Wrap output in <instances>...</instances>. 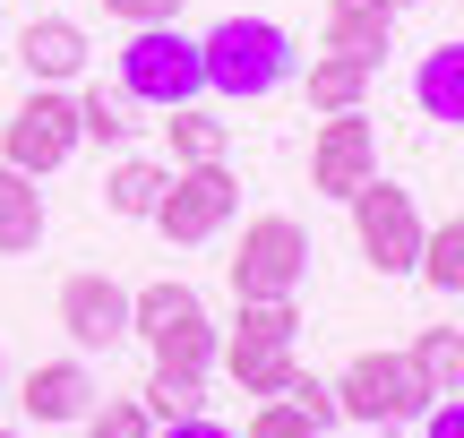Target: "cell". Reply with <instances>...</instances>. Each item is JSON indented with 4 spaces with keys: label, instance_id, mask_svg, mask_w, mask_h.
Listing matches in <instances>:
<instances>
[{
    "label": "cell",
    "instance_id": "cell-1",
    "mask_svg": "<svg viewBox=\"0 0 464 438\" xmlns=\"http://www.w3.org/2000/svg\"><path fill=\"white\" fill-rule=\"evenodd\" d=\"M198 52H207V95L224 103H266L301 78V52L276 17H216L198 34Z\"/></svg>",
    "mask_w": 464,
    "mask_h": 438
},
{
    "label": "cell",
    "instance_id": "cell-2",
    "mask_svg": "<svg viewBox=\"0 0 464 438\" xmlns=\"http://www.w3.org/2000/svg\"><path fill=\"white\" fill-rule=\"evenodd\" d=\"M130 336L147 344L164 370H189V378H207V361H224V336L207 327V301L189 284H147V292H130Z\"/></svg>",
    "mask_w": 464,
    "mask_h": 438
},
{
    "label": "cell",
    "instance_id": "cell-3",
    "mask_svg": "<svg viewBox=\"0 0 464 438\" xmlns=\"http://www.w3.org/2000/svg\"><path fill=\"white\" fill-rule=\"evenodd\" d=\"M121 95H130V103H155V112L198 103L207 95V52H198V34H181V26H130V43H121Z\"/></svg>",
    "mask_w": 464,
    "mask_h": 438
},
{
    "label": "cell",
    "instance_id": "cell-4",
    "mask_svg": "<svg viewBox=\"0 0 464 438\" xmlns=\"http://www.w3.org/2000/svg\"><path fill=\"white\" fill-rule=\"evenodd\" d=\"M430 405H439V395L421 387L413 353H362L344 378H335V413L362 422V430H413Z\"/></svg>",
    "mask_w": 464,
    "mask_h": 438
},
{
    "label": "cell",
    "instance_id": "cell-5",
    "mask_svg": "<svg viewBox=\"0 0 464 438\" xmlns=\"http://www.w3.org/2000/svg\"><path fill=\"white\" fill-rule=\"evenodd\" d=\"M310 275V233L293 215H249L232 250V301H293Z\"/></svg>",
    "mask_w": 464,
    "mask_h": 438
},
{
    "label": "cell",
    "instance_id": "cell-6",
    "mask_svg": "<svg viewBox=\"0 0 464 438\" xmlns=\"http://www.w3.org/2000/svg\"><path fill=\"white\" fill-rule=\"evenodd\" d=\"M78 147H86V138H78V95H61V86H34V95L0 120V164L26 172V181L61 172Z\"/></svg>",
    "mask_w": 464,
    "mask_h": 438
},
{
    "label": "cell",
    "instance_id": "cell-7",
    "mask_svg": "<svg viewBox=\"0 0 464 438\" xmlns=\"http://www.w3.org/2000/svg\"><path fill=\"white\" fill-rule=\"evenodd\" d=\"M353 241H362V258L379 275H413L421 267V206H413V189H396V181H370V189H353Z\"/></svg>",
    "mask_w": 464,
    "mask_h": 438
},
{
    "label": "cell",
    "instance_id": "cell-8",
    "mask_svg": "<svg viewBox=\"0 0 464 438\" xmlns=\"http://www.w3.org/2000/svg\"><path fill=\"white\" fill-rule=\"evenodd\" d=\"M232 215H241V181H232L224 164H181L164 181V206H155L147 224L164 241H181V250H198V241H216Z\"/></svg>",
    "mask_w": 464,
    "mask_h": 438
},
{
    "label": "cell",
    "instance_id": "cell-9",
    "mask_svg": "<svg viewBox=\"0 0 464 438\" xmlns=\"http://www.w3.org/2000/svg\"><path fill=\"white\" fill-rule=\"evenodd\" d=\"M370 181H379V129L362 112H327L310 138V189L318 198H353Z\"/></svg>",
    "mask_w": 464,
    "mask_h": 438
},
{
    "label": "cell",
    "instance_id": "cell-10",
    "mask_svg": "<svg viewBox=\"0 0 464 438\" xmlns=\"http://www.w3.org/2000/svg\"><path fill=\"white\" fill-rule=\"evenodd\" d=\"M61 327L78 353H112L121 336H130V284H112V275H69L61 284Z\"/></svg>",
    "mask_w": 464,
    "mask_h": 438
},
{
    "label": "cell",
    "instance_id": "cell-11",
    "mask_svg": "<svg viewBox=\"0 0 464 438\" xmlns=\"http://www.w3.org/2000/svg\"><path fill=\"white\" fill-rule=\"evenodd\" d=\"M17 405H26V422H34V430L86 422V413H95V378H86V361H34L26 387H17Z\"/></svg>",
    "mask_w": 464,
    "mask_h": 438
},
{
    "label": "cell",
    "instance_id": "cell-12",
    "mask_svg": "<svg viewBox=\"0 0 464 438\" xmlns=\"http://www.w3.org/2000/svg\"><path fill=\"white\" fill-rule=\"evenodd\" d=\"M17 69H26L34 86H69L86 69V26H78V17H26V34H17Z\"/></svg>",
    "mask_w": 464,
    "mask_h": 438
},
{
    "label": "cell",
    "instance_id": "cell-13",
    "mask_svg": "<svg viewBox=\"0 0 464 438\" xmlns=\"http://www.w3.org/2000/svg\"><path fill=\"white\" fill-rule=\"evenodd\" d=\"M327 52H353L379 69L396 52V9L387 0H327Z\"/></svg>",
    "mask_w": 464,
    "mask_h": 438
},
{
    "label": "cell",
    "instance_id": "cell-14",
    "mask_svg": "<svg viewBox=\"0 0 464 438\" xmlns=\"http://www.w3.org/2000/svg\"><path fill=\"white\" fill-rule=\"evenodd\" d=\"M301 344V301H241L224 336V361H249V353H293Z\"/></svg>",
    "mask_w": 464,
    "mask_h": 438
},
{
    "label": "cell",
    "instance_id": "cell-15",
    "mask_svg": "<svg viewBox=\"0 0 464 438\" xmlns=\"http://www.w3.org/2000/svg\"><path fill=\"white\" fill-rule=\"evenodd\" d=\"M34 250H44V189L0 164V258H34Z\"/></svg>",
    "mask_w": 464,
    "mask_h": 438
},
{
    "label": "cell",
    "instance_id": "cell-16",
    "mask_svg": "<svg viewBox=\"0 0 464 438\" xmlns=\"http://www.w3.org/2000/svg\"><path fill=\"white\" fill-rule=\"evenodd\" d=\"M413 103H421L430 120H448V129H464V43L421 52V69H413Z\"/></svg>",
    "mask_w": 464,
    "mask_h": 438
},
{
    "label": "cell",
    "instance_id": "cell-17",
    "mask_svg": "<svg viewBox=\"0 0 464 438\" xmlns=\"http://www.w3.org/2000/svg\"><path fill=\"white\" fill-rule=\"evenodd\" d=\"M164 181H172L164 164H147V155H121V164L103 172V206H112V215H130V224H147L155 206H164Z\"/></svg>",
    "mask_w": 464,
    "mask_h": 438
},
{
    "label": "cell",
    "instance_id": "cell-18",
    "mask_svg": "<svg viewBox=\"0 0 464 438\" xmlns=\"http://www.w3.org/2000/svg\"><path fill=\"white\" fill-rule=\"evenodd\" d=\"M370 78H379V69L353 61V52H318V61H310V103H318V112H362Z\"/></svg>",
    "mask_w": 464,
    "mask_h": 438
},
{
    "label": "cell",
    "instance_id": "cell-19",
    "mask_svg": "<svg viewBox=\"0 0 464 438\" xmlns=\"http://www.w3.org/2000/svg\"><path fill=\"white\" fill-rule=\"evenodd\" d=\"M172 164H224V138H232V120L224 112H207V103H172Z\"/></svg>",
    "mask_w": 464,
    "mask_h": 438
},
{
    "label": "cell",
    "instance_id": "cell-20",
    "mask_svg": "<svg viewBox=\"0 0 464 438\" xmlns=\"http://www.w3.org/2000/svg\"><path fill=\"white\" fill-rule=\"evenodd\" d=\"M421 284L430 292H464V215H448V224H430L421 233Z\"/></svg>",
    "mask_w": 464,
    "mask_h": 438
},
{
    "label": "cell",
    "instance_id": "cell-21",
    "mask_svg": "<svg viewBox=\"0 0 464 438\" xmlns=\"http://www.w3.org/2000/svg\"><path fill=\"white\" fill-rule=\"evenodd\" d=\"M413 370H421V387H430V395H456L464 387V336H456V327H421Z\"/></svg>",
    "mask_w": 464,
    "mask_h": 438
},
{
    "label": "cell",
    "instance_id": "cell-22",
    "mask_svg": "<svg viewBox=\"0 0 464 438\" xmlns=\"http://www.w3.org/2000/svg\"><path fill=\"white\" fill-rule=\"evenodd\" d=\"M138 405H147V422L164 430V422H189V413H207V387L189 370H164V361H155V378H147V395H138Z\"/></svg>",
    "mask_w": 464,
    "mask_h": 438
},
{
    "label": "cell",
    "instance_id": "cell-23",
    "mask_svg": "<svg viewBox=\"0 0 464 438\" xmlns=\"http://www.w3.org/2000/svg\"><path fill=\"white\" fill-rule=\"evenodd\" d=\"M138 120H130V95L121 86H86L78 95V138H95V147H121Z\"/></svg>",
    "mask_w": 464,
    "mask_h": 438
},
{
    "label": "cell",
    "instance_id": "cell-24",
    "mask_svg": "<svg viewBox=\"0 0 464 438\" xmlns=\"http://www.w3.org/2000/svg\"><path fill=\"white\" fill-rule=\"evenodd\" d=\"M224 370H232V387H241V395L276 405V395H293V378H301V353H249V361H224Z\"/></svg>",
    "mask_w": 464,
    "mask_h": 438
},
{
    "label": "cell",
    "instance_id": "cell-25",
    "mask_svg": "<svg viewBox=\"0 0 464 438\" xmlns=\"http://www.w3.org/2000/svg\"><path fill=\"white\" fill-rule=\"evenodd\" d=\"M241 438H327V430H318L310 413L293 405V395H276V405H258V413L241 422Z\"/></svg>",
    "mask_w": 464,
    "mask_h": 438
},
{
    "label": "cell",
    "instance_id": "cell-26",
    "mask_svg": "<svg viewBox=\"0 0 464 438\" xmlns=\"http://www.w3.org/2000/svg\"><path fill=\"white\" fill-rule=\"evenodd\" d=\"M86 438H155V422H147V405L121 395V405H95V413H86Z\"/></svg>",
    "mask_w": 464,
    "mask_h": 438
},
{
    "label": "cell",
    "instance_id": "cell-27",
    "mask_svg": "<svg viewBox=\"0 0 464 438\" xmlns=\"http://www.w3.org/2000/svg\"><path fill=\"white\" fill-rule=\"evenodd\" d=\"M293 405H301V413H310V422H318V430H335V422H344V413H335V387H327V378H310V370H301V378H293Z\"/></svg>",
    "mask_w": 464,
    "mask_h": 438
},
{
    "label": "cell",
    "instance_id": "cell-28",
    "mask_svg": "<svg viewBox=\"0 0 464 438\" xmlns=\"http://www.w3.org/2000/svg\"><path fill=\"white\" fill-rule=\"evenodd\" d=\"M103 17H121V26H172L181 0H103Z\"/></svg>",
    "mask_w": 464,
    "mask_h": 438
},
{
    "label": "cell",
    "instance_id": "cell-29",
    "mask_svg": "<svg viewBox=\"0 0 464 438\" xmlns=\"http://www.w3.org/2000/svg\"><path fill=\"white\" fill-rule=\"evenodd\" d=\"M421 430L430 438H464V395H439V405L421 413Z\"/></svg>",
    "mask_w": 464,
    "mask_h": 438
},
{
    "label": "cell",
    "instance_id": "cell-30",
    "mask_svg": "<svg viewBox=\"0 0 464 438\" xmlns=\"http://www.w3.org/2000/svg\"><path fill=\"white\" fill-rule=\"evenodd\" d=\"M155 438H241V430H224V422H207V413H189V422H164Z\"/></svg>",
    "mask_w": 464,
    "mask_h": 438
},
{
    "label": "cell",
    "instance_id": "cell-31",
    "mask_svg": "<svg viewBox=\"0 0 464 438\" xmlns=\"http://www.w3.org/2000/svg\"><path fill=\"white\" fill-rule=\"evenodd\" d=\"M387 9H396V17H404V9H421V0H387Z\"/></svg>",
    "mask_w": 464,
    "mask_h": 438
},
{
    "label": "cell",
    "instance_id": "cell-32",
    "mask_svg": "<svg viewBox=\"0 0 464 438\" xmlns=\"http://www.w3.org/2000/svg\"><path fill=\"white\" fill-rule=\"evenodd\" d=\"M0 438H17V430H0Z\"/></svg>",
    "mask_w": 464,
    "mask_h": 438
}]
</instances>
